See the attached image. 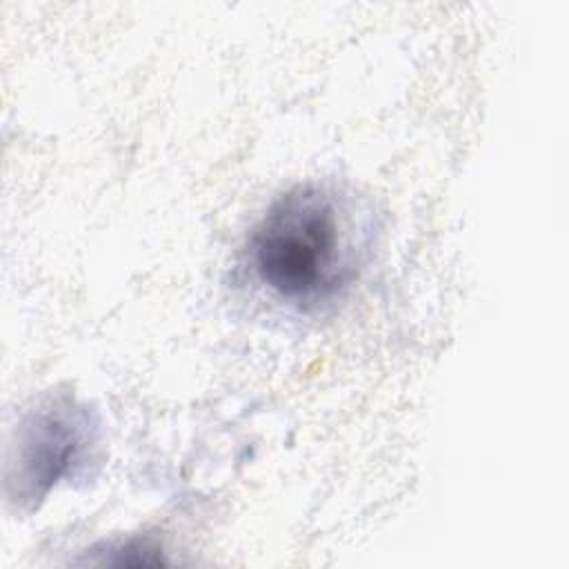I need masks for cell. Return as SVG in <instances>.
Returning <instances> with one entry per match:
<instances>
[{"mask_svg": "<svg viewBox=\"0 0 569 569\" xmlns=\"http://www.w3.org/2000/svg\"><path fill=\"white\" fill-rule=\"evenodd\" d=\"M247 251L256 280L273 298L298 309L318 307L356 278L353 211L331 187L298 184L269 204Z\"/></svg>", "mask_w": 569, "mask_h": 569, "instance_id": "1", "label": "cell"}, {"mask_svg": "<svg viewBox=\"0 0 569 569\" xmlns=\"http://www.w3.org/2000/svg\"><path fill=\"white\" fill-rule=\"evenodd\" d=\"M93 445L96 422L71 398H53L29 411L9 453V498L20 507H36L60 480L73 476Z\"/></svg>", "mask_w": 569, "mask_h": 569, "instance_id": "2", "label": "cell"}]
</instances>
